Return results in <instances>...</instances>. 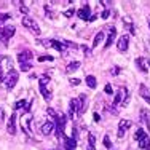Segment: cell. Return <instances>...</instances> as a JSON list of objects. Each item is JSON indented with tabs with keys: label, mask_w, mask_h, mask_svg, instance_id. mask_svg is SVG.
<instances>
[{
	"label": "cell",
	"mask_w": 150,
	"mask_h": 150,
	"mask_svg": "<svg viewBox=\"0 0 150 150\" xmlns=\"http://www.w3.org/2000/svg\"><path fill=\"white\" fill-rule=\"evenodd\" d=\"M88 150H96V147H94V145H90V144H88Z\"/></svg>",
	"instance_id": "43"
},
{
	"label": "cell",
	"mask_w": 150,
	"mask_h": 150,
	"mask_svg": "<svg viewBox=\"0 0 150 150\" xmlns=\"http://www.w3.org/2000/svg\"><path fill=\"white\" fill-rule=\"evenodd\" d=\"M19 11H21V13H24V15H27V13H29V8H27V6L24 5V3H21V6H19Z\"/></svg>",
	"instance_id": "32"
},
{
	"label": "cell",
	"mask_w": 150,
	"mask_h": 150,
	"mask_svg": "<svg viewBox=\"0 0 150 150\" xmlns=\"http://www.w3.org/2000/svg\"><path fill=\"white\" fill-rule=\"evenodd\" d=\"M62 15L66 16V18H72V16L75 15V10H74V8H69V10H66V11H64Z\"/></svg>",
	"instance_id": "27"
},
{
	"label": "cell",
	"mask_w": 150,
	"mask_h": 150,
	"mask_svg": "<svg viewBox=\"0 0 150 150\" xmlns=\"http://www.w3.org/2000/svg\"><path fill=\"white\" fill-rule=\"evenodd\" d=\"M51 46L56 48L59 53H66V48H67V46L64 45V42H59V40H51Z\"/></svg>",
	"instance_id": "19"
},
{
	"label": "cell",
	"mask_w": 150,
	"mask_h": 150,
	"mask_svg": "<svg viewBox=\"0 0 150 150\" xmlns=\"http://www.w3.org/2000/svg\"><path fill=\"white\" fill-rule=\"evenodd\" d=\"M128 43H129V37H128L126 34L121 35V37L118 38V42H117V48H118V51L125 53L128 50Z\"/></svg>",
	"instance_id": "8"
},
{
	"label": "cell",
	"mask_w": 150,
	"mask_h": 150,
	"mask_svg": "<svg viewBox=\"0 0 150 150\" xmlns=\"http://www.w3.org/2000/svg\"><path fill=\"white\" fill-rule=\"evenodd\" d=\"M64 147H66V150H75L77 149V141L74 137H64Z\"/></svg>",
	"instance_id": "15"
},
{
	"label": "cell",
	"mask_w": 150,
	"mask_h": 150,
	"mask_svg": "<svg viewBox=\"0 0 150 150\" xmlns=\"http://www.w3.org/2000/svg\"><path fill=\"white\" fill-rule=\"evenodd\" d=\"M88 141H90V145H94V142H96V137H94V134H88Z\"/></svg>",
	"instance_id": "35"
},
{
	"label": "cell",
	"mask_w": 150,
	"mask_h": 150,
	"mask_svg": "<svg viewBox=\"0 0 150 150\" xmlns=\"http://www.w3.org/2000/svg\"><path fill=\"white\" fill-rule=\"evenodd\" d=\"M81 48H83V51H85V54H90V50L86 48V46H81Z\"/></svg>",
	"instance_id": "40"
},
{
	"label": "cell",
	"mask_w": 150,
	"mask_h": 150,
	"mask_svg": "<svg viewBox=\"0 0 150 150\" xmlns=\"http://www.w3.org/2000/svg\"><path fill=\"white\" fill-rule=\"evenodd\" d=\"M128 102H129V96H128V90L126 88H123L121 86L118 91H117V94H115V98H113V105H126Z\"/></svg>",
	"instance_id": "2"
},
{
	"label": "cell",
	"mask_w": 150,
	"mask_h": 150,
	"mask_svg": "<svg viewBox=\"0 0 150 150\" xmlns=\"http://www.w3.org/2000/svg\"><path fill=\"white\" fill-rule=\"evenodd\" d=\"M32 58H34V56H32V53L29 51V50H23V51L18 53V61H19V64H23V62H30Z\"/></svg>",
	"instance_id": "9"
},
{
	"label": "cell",
	"mask_w": 150,
	"mask_h": 150,
	"mask_svg": "<svg viewBox=\"0 0 150 150\" xmlns=\"http://www.w3.org/2000/svg\"><path fill=\"white\" fill-rule=\"evenodd\" d=\"M18 78H19V72L18 70H10V72H6V75L3 77V86L6 88V90H13L15 88V85L18 83Z\"/></svg>",
	"instance_id": "1"
},
{
	"label": "cell",
	"mask_w": 150,
	"mask_h": 150,
	"mask_svg": "<svg viewBox=\"0 0 150 150\" xmlns=\"http://www.w3.org/2000/svg\"><path fill=\"white\" fill-rule=\"evenodd\" d=\"M149 27H150V19H149Z\"/></svg>",
	"instance_id": "46"
},
{
	"label": "cell",
	"mask_w": 150,
	"mask_h": 150,
	"mask_svg": "<svg viewBox=\"0 0 150 150\" xmlns=\"http://www.w3.org/2000/svg\"><path fill=\"white\" fill-rule=\"evenodd\" d=\"M54 58H51V56H40V58H38V61H40V62H45V61H53Z\"/></svg>",
	"instance_id": "36"
},
{
	"label": "cell",
	"mask_w": 150,
	"mask_h": 150,
	"mask_svg": "<svg viewBox=\"0 0 150 150\" xmlns=\"http://www.w3.org/2000/svg\"><path fill=\"white\" fill-rule=\"evenodd\" d=\"M110 74H112V75H118L120 74V67L118 66H113L112 69H110Z\"/></svg>",
	"instance_id": "31"
},
{
	"label": "cell",
	"mask_w": 150,
	"mask_h": 150,
	"mask_svg": "<svg viewBox=\"0 0 150 150\" xmlns=\"http://www.w3.org/2000/svg\"><path fill=\"white\" fill-rule=\"evenodd\" d=\"M51 150H59V149H51Z\"/></svg>",
	"instance_id": "47"
},
{
	"label": "cell",
	"mask_w": 150,
	"mask_h": 150,
	"mask_svg": "<svg viewBox=\"0 0 150 150\" xmlns=\"http://www.w3.org/2000/svg\"><path fill=\"white\" fill-rule=\"evenodd\" d=\"M96 18H98V16H96V15H93V16H90V19H88V21H94Z\"/></svg>",
	"instance_id": "44"
},
{
	"label": "cell",
	"mask_w": 150,
	"mask_h": 150,
	"mask_svg": "<svg viewBox=\"0 0 150 150\" xmlns=\"http://www.w3.org/2000/svg\"><path fill=\"white\" fill-rule=\"evenodd\" d=\"M21 128H23L24 133H30L32 131V115H30V112H26L24 120H21Z\"/></svg>",
	"instance_id": "6"
},
{
	"label": "cell",
	"mask_w": 150,
	"mask_h": 150,
	"mask_svg": "<svg viewBox=\"0 0 150 150\" xmlns=\"http://www.w3.org/2000/svg\"><path fill=\"white\" fill-rule=\"evenodd\" d=\"M139 147L144 149V150H150V137H149V136H145L144 139L139 141Z\"/></svg>",
	"instance_id": "21"
},
{
	"label": "cell",
	"mask_w": 150,
	"mask_h": 150,
	"mask_svg": "<svg viewBox=\"0 0 150 150\" xmlns=\"http://www.w3.org/2000/svg\"><path fill=\"white\" fill-rule=\"evenodd\" d=\"M0 81H3V77H2V66H0Z\"/></svg>",
	"instance_id": "45"
},
{
	"label": "cell",
	"mask_w": 150,
	"mask_h": 150,
	"mask_svg": "<svg viewBox=\"0 0 150 150\" xmlns=\"http://www.w3.org/2000/svg\"><path fill=\"white\" fill-rule=\"evenodd\" d=\"M136 66L139 67V70L141 72H149L150 70V61L147 59V58H137L136 59Z\"/></svg>",
	"instance_id": "7"
},
{
	"label": "cell",
	"mask_w": 150,
	"mask_h": 150,
	"mask_svg": "<svg viewBox=\"0 0 150 150\" xmlns=\"http://www.w3.org/2000/svg\"><path fill=\"white\" fill-rule=\"evenodd\" d=\"M50 83V77L48 75H43V77L40 78V93H42V96H43V99L45 101H51V91L46 88V85Z\"/></svg>",
	"instance_id": "3"
},
{
	"label": "cell",
	"mask_w": 150,
	"mask_h": 150,
	"mask_svg": "<svg viewBox=\"0 0 150 150\" xmlns=\"http://www.w3.org/2000/svg\"><path fill=\"white\" fill-rule=\"evenodd\" d=\"M104 145H105V147L107 149H112V144H110V137H109V136H104Z\"/></svg>",
	"instance_id": "30"
},
{
	"label": "cell",
	"mask_w": 150,
	"mask_h": 150,
	"mask_svg": "<svg viewBox=\"0 0 150 150\" xmlns=\"http://www.w3.org/2000/svg\"><path fill=\"white\" fill-rule=\"evenodd\" d=\"M64 45H66L67 48H70V50H78V45L77 43H72V42H64Z\"/></svg>",
	"instance_id": "28"
},
{
	"label": "cell",
	"mask_w": 150,
	"mask_h": 150,
	"mask_svg": "<svg viewBox=\"0 0 150 150\" xmlns=\"http://www.w3.org/2000/svg\"><path fill=\"white\" fill-rule=\"evenodd\" d=\"M6 131H8L11 136L16 134V113H11L8 123H6Z\"/></svg>",
	"instance_id": "12"
},
{
	"label": "cell",
	"mask_w": 150,
	"mask_h": 150,
	"mask_svg": "<svg viewBox=\"0 0 150 150\" xmlns=\"http://www.w3.org/2000/svg\"><path fill=\"white\" fill-rule=\"evenodd\" d=\"M86 85L91 88V90H94V88H96V78L93 77V75H88V77H86Z\"/></svg>",
	"instance_id": "23"
},
{
	"label": "cell",
	"mask_w": 150,
	"mask_h": 150,
	"mask_svg": "<svg viewBox=\"0 0 150 150\" xmlns=\"http://www.w3.org/2000/svg\"><path fill=\"white\" fill-rule=\"evenodd\" d=\"M56 128V125H54V121H45L43 125H42V134L43 136H48V134H51L53 133V129Z\"/></svg>",
	"instance_id": "13"
},
{
	"label": "cell",
	"mask_w": 150,
	"mask_h": 150,
	"mask_svg": "<svg viewBox=\"0 0 150 150\" xmlns=\"http://www.w3.org/2000/svg\"><path fill=\"white\" fill-rule=\"evenodd\" d=\"M46 113H48V115L51 117L53 120H56V118H58V115H59V113L56 112L54 109H51V107H48V109H46Z\"/></svg>",
	"instance_id": "26"
},
{
	"label": "cell",
	"mask_w": 150,
	"mask_h": 150,
	"mask_svg": "<svg viewBox=\"0 0 150 150\" xmlns=\"http://www.w3.org/2000/svg\"><path fill=\"white\" fill-rule=\"evenodd\" d=\"M139 94L142 96V99H144L147 104H150V90L145 85H141V88H139Z\"/></svg>",
	"instance_id": "14"
},
{
	"label": "cell",
	"mask_w": 150,
	"mask_h": 150,
	"mask_svg": "<svg viewBox=\"0 0 150 150\" xmlns=\"http://www.w3.org/2000/svg\"><path fill=\"white\" fill-rule=\"evenodd\" d=\"M23 26H24V27H27L29 30H32V34L40 35V27H38V24L35 23V19H32V18L24 16V18H23Z\"/></svg>",
	"instance_id": "4"
},
{
	"label": "cell",
	"mask_w": 150,
	"mask_h": 150,
	"mask_svg": "<svg viewBox=\"0 0 150 150\" xmlns=\"http://www.w3.org/2000/svg\"><path fill=\"white\" fill-rule=\"evenodd\" d=\"M104 91L107 93V94H110V93H112V86H110V85L107 83V85H105V88H104Z\"/></svg>",
	"instance_id": "38"
},
{
	"label": "cell",
	"mask_w": 150,
	"mask_h": 150,
	"mask_svg": "<svg viewBox=\"0 0 150 150\" xmlns=\"http://www.w3.org/2000/svg\"><path fill=\"white\" fill-rule=\"evenodd\" d=\"M69 83L72 85V86H78V85H80V80H78V78H70Z\"/></svg>",
	"instance_id": "33"
},
{
	"label": "cell",
	"mask_w": 150,
	"mask_h": 150,
	"mask_svg": "<svg viewBox=\"0 0 150 150\" xmlns=\"http://www.w3.org/2000/svg\"><path fill=\"white\" fill-rule=\"evenodd\" d=\"M139 117H141L142 123H145L149 126V129H150V112H149V110L147 109H141V115H139Z\"/></svg>",
	"instance_id": "16"
},
{
	"label": "cell",
	"mask_w": 150,
	"mask_h": 150,
	"mask_svg": "<svg viewBox=\"0 0 150 150\" xmlns=\"http://www.w3.org/2000/svg\"><path fill=\"white\" fill-rule=\"evenodd\" d=\"M10 18H11V16L6 15V13H0V24H3L6 19H10Z\"/></svg>",
	"instance_id": "29"
},
{
	"label": "cell",
	"mask_w": 150,
	"mask_h": 150,
	"mask_svg": "<svg viewBox=\"0 0 150 150\" xmlns=\"http://www.w3.org/2000/svg\"><path fill=\"white\" fill-rule=\"evenodd\" d=\"M80 66H81V64L78 62V61H74V62H70L69 66L66 67V72H67V74H70V72H75V70H77Z\"/></svg>",
	"instance_id": "22"
},
{
	"label": "cell",
	"mask_w": 150,
	"mask_h": 150,
	"mask_svg": "<svg viewBox=\"0 0 150 150\" xmlns=\"http://www.w3.org/2000/svg\"><path fill=\"white\" fill-rule=\"evenodd\" d=\"M145 136H147V134H145V131L144 129H142V128H139V129L137 131H136V134H134V137H136V141H141V139H144L145 137Z\"/></svg>",
	"instance_id": "24"
},
{
	"label": "cell",
	"mask_w": 150,
	"mask_h": 150,
	"mask_svg": "<svg viewBox=\"0 0 150 150\" xmlns=\"http://www.w3.org/2000/svg\"><path fill=\"white\" fill-rule=\"evenodd\" d=\"M94 121H101V117H99L98 113H94Z\"/></svg>",
	"instance_id": "41"
},
{
	"label": "cell",
	"mask_w": 150,
	"mask_h": 150,
	"mask_svg": "<svg viewBox=\"0 0 150 150\" xmlns=\"http://www.w3.org/2000/svg\"><path fill=\"white\" fill-rule=\"evenodd\" d=\"M56 121V133H58V137H64V128H66V115L64 113H59L58 118L54 120Z\"/></svg>",
	"instance_id": "5"
},
{
	"label": "cell",
	"mask_w": 150,
	"mask_h": 150,
	"mask_svg": "<svg viewBox=\"0 0 150 150\" xmlns=\"http://www.w3.org/2000/svg\"><path fill=\"white\" fill-rule=\"evenodd\" d=\"M90 15H91V8L88 5H83L80 10L77 11V16L80 18V19H83V21H88L90 19Z\"/></svg>",
	"instance_id": "10"
},
{
	"label": "cell",
	"mask_w": 150,
	"mask_h": 150,
	"mask_svg": "<svg viewBox=\"0 0 150 150\" xmlns=\"http://www.w3.org/2000/svg\"><path fill=\"white\" fill-rule=\"evenodd\" d=\"M115 35H117V29L115 27H110V32H109V37H107V40H105V48H109L110 45H112V42H113V38H115Z\"/></svg>",
	"instance_id": "18"
},
{
	"label": "cell",
	"mask_w": 150,
	"mask_h": 150,
	"mask_svg": "<svg viewBox=\"0 0 150 150\" xmlns=\"http://www.w3.org/2000/svg\"><path fill=\"white\" fill-rule=\"evenodd\" d=\"M104 37H105V34L102 30L98 32V34H96V37H94V40H93V46H99L102 42H104Z\"/></svg>",
	"instance_id": "20"
},
{
	"label": "cell",
	"mask_w": 150,
	"mask_h": 150,
	"mask_svg": "<svg viewBox=\"0 0 150 150\" xmlns=\"http://www.w3.org/2000/svg\"><path fill=\"white\" fill-rule=\"evenodd\" d=\"M129 128H131V121H129V120H121L120 125H118V137H120V139L123 137L125 133H126Z\"/></svg>",
	"instance_id": "11"
},
{
	"label": "cell",
	"mask_w": 150,
	"mask_h": 150,
	"mask_svg": "<svg viewBox=\"0 0 150 150\" xmlns=\"http://www.w3.org/2000/svg\"><path fill=\"white\" fill-rule=\"evenodd\" d=\"M101 5H105V6H109V5H112V2H101Z\"/></svg>",
	"instance_id": "42"
},
{
	"label": "cell",
	"mask_w": 150,
	"mask_h": 150,
	"mask_svg": "<svg viewBox=\"0 0 150 150\" xmlns=\"http://www.w3.org/2000/svg\"><path fill=\"white\" fill-rule=\"evenodd\" d=\"M38 43L43 45V46H46V48H50V46H51V40H40Z\"/></svg>",
	"instance_id": "34"
},
{
	"label": "cell",
	"mask_w": 150,
	"mask_h": 150,
	"mask_svg": "<svg viewBox=\"0 0 150 150\" xmlns=\"http://www.w3.org/2000/svg\"><path fill=\"white\" fill-rule=\"evenodd\" d=\"M109 15H110V11H109V10H105V11L101 15V18H102V19H107V18H109Z\"/></svg>",
	"instance_id": "39"
},
{
	"label": "cell",
	"mask_w": 150,
	"mask_h": 150,
	"mask_svg": "<svg viewBox=\"0 0 150 150\" xmlns=\"http://www.w3.org/2000/svg\"><path fill=\"white\" fill-rule=\"evenodd\" d=\"M19 69L23 70V72H29L32 69V64L30 62H23V64H19Z\"/></svg>",
	"instance_id": "25"
},
{
	"label": "cell",
	"mask_w": 150,
	"mask_h": 150,
	"mask_svg": "<svg viewBox=\"0 0 150 150\" xmlns=\"http://www.w3.org/2000/svg\"><path fill=\"white\" fill-rule=\"evenodd\" d=\"M3 120H5V112H3V109L0 107V125L3 123Z\"/></svg>",
	"instance_id": "37"
},
{
	"label": "cell",
	"mask_w": 150,
	"mask_h": 150,
	"mask_svg": "<svg viewBox=\"0 0 150 150\" xmlns=\"http://www.w3.org/2000/svg\"><path fill=\"white\" fill-rule=\"evenodd\" d=\"M2 30H3V38H5V42L15 35V26H6V27H3Z\"/></svg>",
	"instance_id": "17"
}]
</instances>
